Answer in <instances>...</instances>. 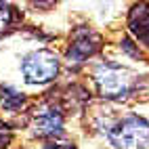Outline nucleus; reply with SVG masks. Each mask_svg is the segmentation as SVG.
Segmentation results:
<instances>
[{
  "instance_id": "7",
  "label": "nucleus",
  "mask_w": 149,
  "mask_h": 149,
  "mask_svg": "<svg viewBox=\"0 0 149 149\" xmlns=\"http://www.w3.org/2000/svg\"><path fill=\"white\" fill-rule=\"evenodd\" d=\"M25 95L15 91L13 86H2V91H0V105H2L4 111H19L23 105H25Z\"/></svg>"
},
{
  "instance_id": "5",
  "label": "nucleus",
  "mask_w": 149,
  "mask_h": 149,
  "mask_svg": "<svg viewBox=\"0 0 149 149\" xmlns=\"http://www.w3.org/2000/svg\"><path fill=\"white\" fill-rule=\"evenodd\" d=\"M34 134L42 139H57L63 134V113L59 107H48L34 118Z\"/></svg>"
},
{
  "instance_id": "10",
  "label": "nucleus",
  "mask_w": 149,
  "mask_h": 149,
  "mask_svg": "<svg viewBox=\"0 0 149 149\" xmlns=\"http://www.w3.org/2000/svg\"><path fill=\"white\" fill-rule=\"evenodd\" d=\"M42 149H76L74 143H59V141H51V143H46Z\"/></svg>"
},
{
  "instance_id": "9",
  "label": "nucleus",
  "mask_w": 149,
  "mask_h": 149,
  "mask_svg": "<svg viewBox=\"0 0 149 149\" xmlns=\"http://www.w3.org/2000/svg\"><path fill=\"white\" fill-rule=\"evenodd\" d=\"M11 143V128L6 124H0V147H4Z\"/></svg>"
},
{
  "instance_id": "3",
  "label": "nucleus",
  "mask_w": 149,
  "mask_h": 149,
  "mask_svg": "<svg viewBox=\"0 0 149 149\" xmlns=\"http://www.w3.org/2000/svg\"><path fill=\"white\" fill-rule=\"evenodd\" d=\"M21 72L27 84H48L59 74V57L48 48H38L23 57Z\"/></svg>"
},
{
  "instance_id": "2",
  "label": "nucleus",
  "mask_w": 149,
  "mask_h": 149,
  "mask_svg": "<svg viewBox=\"0 0 149 149\" xmlns=\"http://www.w3.org/2000/svg\"><path fill=\"white\" fill-rule=\"evenodd\" d=\"M132 74L118 63H103L95 69V84L99 88V95L111 101L126 99L132 91Z\"/></svg>"
},
{
  "instance_id": "4",
  "label": "nucleus",
  "mask_w": 149,
  "mask_h": 149,
  "mask_svg": "<svg viewBox=\"0 0 149 149\" xmlns=\"http://www.w3.org/2000/svg\"><path fill=\"white\" fill-rule=\"evenodd\" d=\"M99 48H101V36L95 34L93 29L88 27H76L74 34H72V40H69V46H67V53H65V59L69 67H78L82 65L88 57H93Z\"/></svg>"
},
{
  "instance_id": "8",
  "label": "nucleus",
  "mask_w": 149,
  "mask_h": 149,
  "mask_svg": "<svg viewBox=\"0 0 149 149\" xmlns=\"http://www.w3.org/2000/svg\"><path fill=\"white\" fill-rule=\"evenodd\" d=\"M17 21H19V13H17V8L11 6V4L0 2V36H2L11 25H15Z\"/></svg>"
},
{
  "instance_id": "1",
  "label": "nucleus",
  "mask_w": 149,
  "mask_h": 149,
  "mask_svg": "<svg viewBox=\"0 0 149 149\" xmlns=\"http://www.w3.org/2000/svg\"><path fill=\"white\" fill-rule=\"evenodd\" d=\"M107 139L116 149H147L149 147V122L136 113H130L122 118L107 132Z\"/></svg>"
},
{
  "instance_id": "6",
  "label": "nucleus",
  "mask_w": 149,
  "mask_h": 149,
  "mask_svg": "<svg viewBox=\"0 0 149 149\" xmlns=\"http://www.w3.org/2000/svg\"><path fill=\"white\" fill-rule=\"evenodd\" d=\"M128 27L136 40L149 48V4L132 6L130 17H128Z\"/></svg>"
}]
</instances>
